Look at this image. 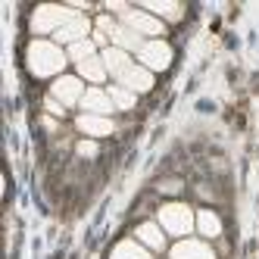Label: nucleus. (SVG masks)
<instances>
[{
    "instance_id": "1",
    "label": "nucleus",
    "mask_w": 259,
    "mask_h": 259,
    "mask_svg": "<svg viewBox=\"0 0 259 259\" xmlns=\"http://www.w3.org/2000/svg\"><path fill=\"white\" fill-rule=\"evenodd\" d=\"M28 66L34 75H57L66 66V53L50 41H34L28 47Z\"/></svg>"
},
{
    "instance_id": "2",
    "label": "nucleus",
    "mask_w": 259,
    "mask_h": 259,
    "mask_svg": "<svg viewBox=\"0 0 259 259\" xmlns=\"http://www.w3.org/2000/svg\"><path fill=\"white\" fill-rule=\"evenodd\" d=\"M194 215H191V209L188 206H181V203H165V206L159 209V225L169 231V234H175V237H184L191 228H194Z\"/></svg>"
},
{
    "instance_id": "3",
    "label": "nucleus",
    "mask_w": 259,
    "mask_h": 259,
    "mask_svg": "<svg viewBox=\"0 0 259 259\" xmlns=\"http://www.w3.org/2000/svg\"><path fill=\"white\" fill-rule=\"evenodd\" d=\"M69 19H75V10H66V7H38L31 19V28L34 31H53L57 34Z\"/></svg>"
},
{
    "instance_id": "4",
    "label": "nucleus",
    "mask_w": 259,
    "mask_h": 259,
    "mask_svg": "<svg viewBox=\"0 0 259 259\" xmlns=\"http://www.w3.org/2000/svg\"><path fill=\"white\" fill-rule=\"evenodd\" d=\"M122 25L132 28L135 34H159L162 31V22L156 19V16H150L147 10H128Z\"/></svg>"
},
{
    "instance_id": "5",
    "label": "nucleus",
    "mask_w": 259,
    "mask_h": 259,
    "mask_svg": "<svg viewBox=\"0 0 259 259\" xmlns=\"http://www.w3.org/2000/svg\"><path fill=\"white\" fill-rule=\"evenodd\" d=\"M141 60H144L147 69H165L172 63V47L162 44V41H147L141 47Z\"/></svg>"
},
{
    "instance_id": "6",
    "label": "nucleus",
    "mask_w": 259,
    "mask_h": 259,
    "mask_svg": "<svg viewBox=\"0 0 259 259\" xmlns=\"http://www.w3.org/2000/svg\"><path fill=\"white\" fill-rule=\"evenodd\" d=\"M84 97V91H81V78H75V75H63V78H57L53 81V100H60V103H75V100H81Z\"/></svg>"
},
{
    "instance_id": "7",
    "label": "nucleus",
    "mask_w": 259,
    "mask_h": 259,
    "mask_svg": "<svg viewBox=\"0 0 259 259\" xmlns=\"http://www.w3.org/2000/svg\"><path fill=\"white\" fill-rule=\"evenodd\" d=\"M119 81H122V88L132 91V94H138V91H150V88H153V75H150V69H141V66H132V69H128Z\"/></svg>"
},
{
    "instance_id": "8",
    "label": "nucleus",
    "mask_w": 259,
    "mask_h": 259,
    "mask_svg": "<svg viewBox=\"0 0 259 259\" xmlns=\"http://www.w3.org/2000/svg\"><path fill=\"white\" fill-rule=\"evenodd\" d=\"M81 106L88 109L91 116H106L109 109H113L116 103L109 100V94H103L100 88H94V91H84V97H81Z\"/></svg>"
},
{
    "instance_id": "9",
    "label": "nucleus",
    "mask_w": 259,
    "mask_h": 259,
    "mask_svg": "<svg viewBox=\"0 0 259 259\" xmlns=\"http://www.w3.org/2000/svg\"><path fill=\"white\" fill-rule=\"evenodd\" d=\"M84 34H88V19L75 13V19H69V22H66V25L57 31V41H66V44L72 47V44L84 41Z\"/></svg>"
},
{
    "instance_id": "10",
    "label": "nucleus",
    "mask_w": 259,
    "mask_h": 259,
    "mask_svg": "<svg viewBox=\"0 0 259 259\" xmlns=\"http://www.w3.org/2000/svg\"><path fill=\"white\" fill-rule=\"evenodd\" d=\"M172 259H215V256L206 244H200V240H181L172 250Z\"/></svg>"
},
{
    "instance_id": "11",
    "label": "nucleus",
    "mask_w": 259,
    "mask_h": 259,
    "mask_svg": "<svg viewBox=\"0 0 259 259\" xmlns=\"http://www.w3.org/2000/svg\"><path fill=\"white\" fill-rule=\"evenodd\" d=\"M103 66H106V72H113L116 78H122L128 69H132V60H128V53L125 50H119V47H109L106 53H103Z\"/></svg>"
},
{
    "instance_id": "12",
    "label": "nucleus",
    "mask_w": 259,
    "mask_h": 259,
    "mask_svg": "<svg viewBox=\"0 0 259 259\" xmlns=\"http://www.w3.org/2000/svg\"><path fill=\"white\" fill-rule=\"evenodd\" d=\"M78 128H81V132L84 135H91V138H103V135H109V132H113V122H109L106 116H81L78 119Z\"/></svg>"
},
{
    "instance_id": "13",
    "label": "nucleus",
    "mask_w": 259,
    "mask_h": 259,
    "mask_svg": "<svg viewBox=\"0 0 259 259\" xmlns=\"http://www.w3.org/2000/svg\"><path fill=\"white\" fill-rule=\"evenodd\" d=\"M116 44H119V50H138L141 53V47H144V41H141V34H135L132 28H125V25H116L113 28V34H109Z\"/></svg>"
},
{
    "instance_id": "14",
    "label": "nucleus",
    "mask_w": 259,
    "mask_h": 259,
    "mask_svg": "<svg viewBox=\"0 0 259 259\" xmlns=\"http://www.w3.org/2000/svg\"><path fill=\"white\" fill-rule=\"evenodd\" d=\"M109 259H150V250H144L141 244H135V240H122Z\"/></svg>"
},
{
    "instance_id": "15",
    "label": "nucleus",
    "mask_w": 259,
    "mask_h": 259,
    "mask_svg": "<svg viewBox=\"0 0 259 259\" xmlns=\"http://www.w3.org/2000/svg\"><path fill=\"white\" fill-rule=\"evenodd\" d=\"M138 237H141V244H147L150 250H162V244H165L162 231L153 225V222H144V225L138 228Z\"/></svg>"
},
{
    "instance_id": "16",
    "label": "nucleus",
    "mask_w": 259,
    "mask_h": 259,
    "mask_svg": "<svg viewBox=\"0 0 259 259\" xmlns=\"http://www.w3.org/2000/svg\"><path fill=\"white\" fill-rule=\"evenodd\" d=\"M197 228H200V234L203 237H215L219 231H222V222H219V215L215 212H197Z\"/></svg>"
},
{
    "instance_id": "17",
    "label": "nucleus",
    "mask_w": 259,
    "mask_h": 259,
    "mask_svg": "<svg viewBox=\"0 0 259 259\" xmlns=\"http://www.w3.org/2000/svg\"><path fill=\"white\" fill-rule=\"evenodd\" d=\"M78 72H81L84 78H91V81H103L106 78V66H103L100 57H91V60L78 63Z\"/></svg>"
},
{
    "instance_id": "18",
    "label": "nucleus",
    "mask_w": 259,
    "mask_h": 259,
    "mask_svg": "<svg viewBox=\"0 0 259 259\" xmlns=\"http://www.w3.org/2000/svg\"><path fill=\"white\" fill-rule=\"evenodd\" d=\"M109 100H113L119 109H132V106H135V94H132L128 88H122V84L109 91Z\"/></svg>"
},
{
    "instance_id": "19",
    "label": "nucleus",
    "mask_w": 259,
    "mask_h": 259,
    "mask_svg": "<svg viewBox=\"0 0 259 259\" xmlns=\"http://www.w3.org/2000/svg\"><path fill=\"white\" fill-rule=\"evenodd\" d=\"M147 13H159V16H169V19H175V16H181V7H178V4H159V0H147Z\"/></svg>"
},
{
    "instance_id": "20",
    "label": "nucleus",
    "mask_w": 259,
    "mask_h": 259,
    "mask_svg": "<svg viewBox=\"0 0 259 259\" xmlns=\"http://www.w3.org/2000/svg\"><path fill=\"white\" fill-rule=\"evenodd\" d=\"M69 57L75 60V63H84V60L94 57V44H91V41H78V44H72V47H69Z\"/></svg>"
},
{
    "instance_id": "21",
    "label": "nucleus",
    "mask_w": 259,
    "mask_h": 259,
    "mask_svg": "<svg viewBox=\"0 0 259 259\" xmlns=\"http://www.w3.org/2000/svg\"><path fill=\"white\" fill-rule=\"evenodd\" d=\"M78 153H81V156H94V153H97V147L91 144V141H81V144H78Z\"/></svg>"
},
{
    "instance_id": "22",
    "label": "nucleus",
    "mask_w": 259,
    "mask_h": 259,
    "mask_svg": "<svg viewBox=\"0 0 259 259\" xmlns=\"http://www.w3.org/2000/svg\"><path fill=\"white\" fill-rule=\"evenodd\" d=\"M47 109H50L53 116H63V103L60 100H47Z\"/></svg>"
}]
</instances>
